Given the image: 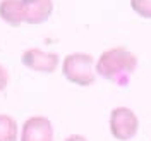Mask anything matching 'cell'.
<instances>
[{"label": "cell", "instance_id": "cell-1", "mask_svg": "<svg viewBox=\"0 0 151 141\" xmlns=\"http://www.w3.org/2000/svg\"><path fill=\"white\" fill-rule=\"evenodd\" d=\"M137 69V57L125 47H113L98 57L94 71L106 81L115 85H127L134 71Z\"/></svg>", "mask_w": 151, "mask_h": 141}, {"label": "cell", "instance_id": "cell-2", "mask_svg": "<svg viewBox=\"0 0 151 141\" xmlns=\"http://www.w3.org/2000/svg\"><path fill=\"white\" fill-rule=\"evenodd\" d=\"M94 57L91 54L74 52L69 54L62 62V74L67 81L77 86H91L96 81L94 74Z\"/></svg>", "mask_w": 151, "mask_h": 141}, {"label": "cell", "instance_id": "cell-3", "mask_svg": "<svg viewBox=\"0 0 151 141\" xmlns=\"http://www.w3.org/2000/svg\"><path fill=\"white\" fill-rule=\"evenodd\" d=\"M110 132L115 140L129 141L139 131V117L129 107H115L110 112Z\"/></svg>", "mask_w": 151, "mask_h": 141}, {"label": "cell", "instance_id": "cell-4", "mask_svg": "<svg viewBox=\"0 0 151 141\" xmlns=\"http://www.w3.org/2000/svg\"><path fill=\"white\" fill-rule=\"evenodd\" d=\"M21 62L24 67H28L31 71L52 74L57 71L60 59L57 54H52V52H43L40 48H29L21 55Z\"/></svg>", "mask_w": 151, "mask_h": 141}, {"label": "cell", "instance_id": "cell-5", "mask_svg": "<svg viewBox=\"0 0 151 141\" xmlns=\"http://www.w3.org/2000/svg\"><path fill=\"white\" fill-rule=\"evenodd\" d=\"M21 141H53V126L43 115H33L22 126Z\"/></svg>", "mask_w": 151, "mask_h": 141}, {"label": "cell", "instance_id": "cell-6", "mask_svg": "<svg viewBox=\"0 0 151 141\" xmlns=\"http://www.w3.org/2000/svg\"><path fill=\"white\" fill-rule=\"evenodd\" d=\"M24 7V22L43 24L53 12V0H21Z\"/></svg>", "mask_w": 151, "mask_h": 141}, {"label": "cell", "instance_id": "cell-7", "mask_svg": "<svg viewBox=\"0 0 151 141\" xmlns=\"http://www.w3.org/2000/svg\"><path fill=\"white\" fill-rule=\"evenodd\" d=\"M0 19L12 28L24 22V7L21 0H0Z\"/></svg>", "mask_w": 151, "mask_h": 141}, {"label": "cell", "instance_id": "cell-8", "mask_svg": "<svg viewBox=\"0 0 151 141\" xmlns=\"http://www.w3.org/2000/svg\"><path fill=\"white\" fill-rule=\"evenodd\" d=\"M17 122L7 114H0V141H17Z\"/></svg>", "mask_w": 151, "mask_h": 141}, {"label": "cell", "instance_id": "cell-9", "mask_svg": "<svg viewBox=\"0 0 151 141\" xmlns=\"http://www.w3.org/2000/svg\"><path fill=\"white\" fill-rule=\"evenodd\" d=\"M132 10L144 19H151V0H131Z\"/></svg>", "mask_w": 151, "mask_h": 141}, {"label": "cell", "instance_id": "cell-10", "mask_svg": "<svg viewBox=\"0 0 151 141\" xmlns=\"http://www.w3.org/2000/svg\"><path fill=\"white\" fill-rule=\"evenodd\" d=\"M7 85H9V71L0 64V93L7 88Z\"/></svg>", "mask_w": 151, "mask_h": 141}, {"label": "cell", "instance_id": "cell-11", "mask_svg": "<svg viewBox=\"0 0 151 141\" xmlns=\"http://www.w3.org/2000/svg\"><path fill=\"white\" fill-rule=\"evenodd\" d=\"M64 141H88L84 136H81V134H70L69 138H65Z\"/></svg>", "mask_w": 151, "mask_h": 141}]
</instances>
